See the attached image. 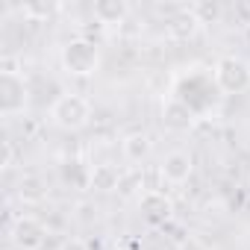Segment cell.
I'll list each match as a JSON object with an SVG mask.
<instances>
[{
    "instance_id": "5bb4252c",
    "label": "cell",
    "mask_w": 250,
    "mask_h": 250,
    "mask_svg": "<svg viewBox=\"0 0 250 250\" xmlns=\"http://www.w3.org/2000/svg\"><path fill=\"white\" fill-rule=\"evenodd\" d=\"M191 12H194V18H197L200 24H212V21L221 18V6H218V3H194Z\"/></svg>"
},
{
    "instance_id": "8fae6325",
    "label": "cell",
    "mask_w": 250,
    "mask_h": 250,
    "mask_svg": "<svg viewBox=\"0 0 250 250\" xmlns=\"http://www.w3.org/2000/svg\"><path fill=\"white\" fill-rule=\"evenodd\" d=\"M121 177H124V174H121L115 165H91L88 188H91V191H100V194L118 191V188H121Z\"/></svg>"
},
{
    "instance_id": "7c38bea8",
    "label": "cell",
    "mask_w": 250,
    "mask_h": 250,
    "mask_svg": "<svg viewBox=\"0 0 250 250\" xmlns=\"http://www.w3.org/2000/svg\"><path fill=\"white\" fill-rule=\"evenodd\" d=\"M165 30H168L171 39H177V42H188V39L200 30V21L194 18L191 9H183V12H177V15L165 24Z\"/></svg>"
},
{
    "instance_id": "9a60e30c",
    "label": "cell",
    "mask_w": 250,
    "mask_h": 250,
    "mask_svg": "<svg viewBox=\"0 0 250 250\" xmlns=\"http://www.w3.org/2000/svg\"><path fill=\"white\" fill-rule=\"evenodd\" d=\"M59 250H91V247H88V241H83V238H68V241H62Z\"/></svg>"
},
{
    "instance_id": "5b68a950",
    "label": "cell",
    "mask_w": 250,
    "mask_h": 250,
    "mask_svg": "<svg viewBox=\"0 0 250 250\" xmlns=\"http://www.w3.org/2000/svg\"><path fill=\"white\" fill-rule=\"evenodd\" d=\"M9 238H12L15 250H42L47 241V227L36 215H18L12 221Z\"/></svg>"
},
{
    "instance_id": "6da1fadb",
    "label": "cell",
    "mask_w": 250,
    "mask_h": 250,
    "mask_svg": "<svg viewBox=\"0 0 250 250\" xmlns=\"http://www.w3.org/2000/svg\"><path fill=\"white\" fill-rule=\"evenodd\" d=\"M59 59H62L65 74H71V77H94L97 68H100V47H97V42H91L85 36H77V39L65 42Z\"/></svg>"
},
{
    "instance_id": "8992f818",
    "label": "cell",
    "mask_w": 250,
    "mask_h": 250,
    "mask_svg": "<svg viewBox=\"0 0 250 250\" xmlns=\"http://www.w3.org/2000/svg\"><path fill=\"white\" fill-rule=\"evenodd\" d=\"M139 209H142L145 221L153 224V227H162V224H168L174 218V200L159 188H147L139 197Z\"/></svg>"
},
{
    "instance_id": "2e32d148",
    "label": "cell",
    "mask_w": 250,
    "mask_h": 250,
    "mask_svg": "<svg viewBox=\"0 0 250 250\" xmlns=\"http://www.w3.org/2000/svg\"><path fill=\"white\" fill-rule=\"evenodd\" d=\"M244 42H247V47H250V24H247V30H244Z\"/></svg>"
},
{
    "instance_id": "52a82bcc",
    "label": "cell",
    "mask_w": 250,
    "mask_h": 250,
    "mask_svg": "<svg viewBox=\"0 0 250 250\" xmlns=\"http://www.w3.org/2000/svg\"><path fill=\"white\" fill-rule=\"evenodd\" d=\"M191 174H194V156L188 150H171L159 165V177L168 186H183L191 180Z\"/></svg>"
},
{
    "instance_id": "3957f363",
    "label": "cell",
    "mask_w": 250,
    "mask_h": 250,
    "mask_svg": "<svg viewBox=\"0 0 250 250\" xmlns=\"http://www.w3.org/2000/svg\"><path fill=\"white\" fill-rule=\"evenodd\" d=\"M50 121L59 130L77 133L91 121V103L83 94H59L50 106Z\"/></svg>"
},
{
    "instance_id": "277c9868",
    "label": "cell",
    "mask_w": 250,
    "mask_h": 250,
    "mask_svg": "<svg viewBox=\"0 0 250 250\" xmlns=\"http://www.w3.org/2000/svg\"><path fill=\"white\" fill-rule=\"evenodd\" d=\"M30 103V91L21 74L15 71H0V115L3 118H15L27 109Z\"/></svg>"
},
{
    "instance_id": "9c48e42d",
    "label": "cell",
    "mask_w": 250,
    "mask_h": 250,
    "mask_svg": "<svg viewBox=\"0 0 250 250\" xmlns=\"http://www.w3.org/2000/svg\"><path fill=\"white\" fill-rule=\"evenodd\" d=\"M91 15L103 27H118V24L127 21L130 3H127V0H97V3L91 6Z\"/></svg>"
},
{
    "instance_id": "7a4b0ae2",
    "label": "cell",
    "mask_w": 250,
    "mask_h": 250,
    "mask_svg": "<svg viewBox=\"0 0 250 250\" xmlns=\"http://www.w3.org/2000/svg\"><path fill=\"white\" fill-rule=\"evenodd\" d=\"M212 80L221 94H244V91H250V62L244 56L227 53L215 62Z\"/></svg>"
},
{
    "instance_id": "ba28073f",
    "label": "cell",
    "mask_w": 250,
    "mask_h": 250,
    "mask_svg": "<svg viewBox=\"0 0 250 250\" xmlns=\"http://www.w3.org/2000/svg\"><path fill=\"white\" fill-rule=\"evenodd\" d=\"M197 115L180 100V97H168L165 106H162V127L171 130V133H188L194 127Z\"/></svg>"
},
{
    "instance_id": "30bf717a",
    "label": "cell",
    "mask_w": 250,
    "mask_h": 250,
    "mask_svg": "<svg viewBox=\"0 0 250 250\" xmlns=\"http://www.w3.org/2000/svg\"><path fill=\"white\" fill-rule=\"evenodd\" d=\"M121 153H124V159H127V162L139 165V162H145L153 153V139L147 133H142V130L127 133V136L121 139Z\"/></svg>"
},
{
    "instance_id": "4fadbf2b",
    "label": "cell",
    "mask_w": 250,
    "mask_h": 250,
    "mask_svg": "<svg viewBox=\"0 0 250 250\" xmlns=\"http://www.w3.org/2000/svg\"><path fill=\"white\" fill-rule=\"evenodd\" d=\"M24 200H42L44 197V186L39 177H24L21 180V191H18Z\"/></svg>"
}]
</instances>
